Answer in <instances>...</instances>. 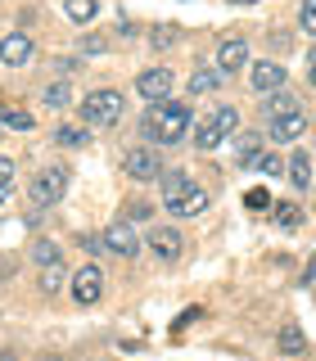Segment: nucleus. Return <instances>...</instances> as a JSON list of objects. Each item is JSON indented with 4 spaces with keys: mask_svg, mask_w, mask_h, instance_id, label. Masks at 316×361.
Listing matches in <instances>:
<instances>
[{
    "mask_svg": "<svg viewBox=\"0 0 316 361\" xmlns=\"http://www.w3.org/2000/svg\"><path fill=\"white\" fill-rule=\"evenodd\" d=\"M190 127V109L186 104H172V99H158V104H150V113H145V135L158 145H176L181 135H186Z\"/></svg>",
    "mask_w": 316,
    "mask_h": 361,
    "instance_id": "1",
    "label": "nucleus"
},
{
    "mask_svg": "<svg viewBox=\"0 0 316 361\" xmlns=\"http://www.w3.org/2000/svg\"><path fill=\"white\" fill-rule=\"evenodd\" d=\"M122 109H127L122 90H90V95L82 99V122L86 127H118Z\"/></svg>",
    "mask_w": 316,
    "mask_h": 361,
    "instance_id": "2",
    "label": "nucleus"
},
{
    "mask_svg": "<svg viewBox=\"0 0 316 361\" xmlns=\"http://www.w3.org/2000/svg\"><path fill=\"white\" fill-rule=\"evenodd\" d=\"M235 127H240V109H231V104H221L212 118H203L199 122V131H195V145L203 154L208 149H217V145L226 140V135H235Z\"/></svg>",
    "mask_w": 316,
    "mask_h": 361,
    "instance_id": "3",
    "label": "nucleus"
},
{
    "mask_svg": "<svg viewBox=\"0 0 316 361\" xmlns=\"http://www.w3.org/2000/svg\"><path fill=\"white\" fill-rule=\"evenodd\" d=\"M63 190H68V172H63V167H45V172L32 176L28 195H32V203H37V208H45V203H59Z\"/></svg>",
    "mask_w": 316,
    "mask_h": 361,
    "instance_id": "4",
    "label": "nucleus"
},
{
    "mask_svg": "<svg viewBox=\"0 0 316 361\" xmlns=\"http://www.w3.org/2000/svg\"><path fill=\"white\" fill-rule=\"evenodd\" d=\"M99 293H104V271H99L95 262H86L73 276V298L82 302V307H90V302H99Z\"/></svg>",
    "mask_w": 316,
    "mask_h": 361,
    "instance_id": "5",
    "label": "nucleus"
},
{
    "mask_svg": "<svg viewBox=\"0 0 316 361\" xmlns=\"http://www.w3.org/2000/svg\"><path fill=\"white\" fill-rule=\"evenodd\" d=\"M172 86H176V77H172V68H145L140 77H135V90H140L145 99H167L172 95Z\"/></svg>",
    "mask_w": 316,
    "mask_h": 361,
    "instance_id": "6",
    "label": "nucleus"
},
{
    "mask_svg": "<svg viewBox=\"0 0 316 361\" xmlns=\"http://www.w3.org/2000/svg\"><path fill=\"white\" fill-rule=\"evenodd\" d=\"M99 244H104L109 253H118V257H135V253H140V235L131 231V221H113Z\"/></svg>",
    "mask_w": 316,
    "mask_h": 361,
    "instance_id": "7",
    "label": "nucleus"
},
{
    "mask_svg": "<svg viewBox=\"0 0 316 361\" xmlns=\"http://www.w3.org/2000/svg\"><path fill=\"white\" fill-rule=\"evenodd\" d=\"M127 176L131 180H158L163 176V158H158V149H131L127 154Z\"/></svg>",
    "mask_w": 316,
    "mask_h": 361,
    "instance_id": "8",
    "label": "nucleus"
},
{
    "mask_svg": "<svg viewBox=\"0 0 316 361\" xmlns=\"http://www.w3.org/2000/svg\"><path fill=\"white\" fill-rule=\"evenodd\" d=\"M248 68V41L244 37H226L217 45V73H240Z\"/></svg>",
    "mask_w": 316,
    "mask_h": 361,
    "instance_id": "9",
    "label": "nucleus"
},
{
    "mask_svg": "<svg viewBox=\"0 0 316 361\" xmlns=\"http://www.w3.org/2000/svg\"><path fill=\"white\" fill-rule=\"evenodd\" d=\"M248 82H253V90L271 95V90H280V86H285V68H280L276 59H257L253 68H248Z\"/></svg>",
    "mask_w": 316,
    "mask_h": 361,
    "instance_id": "10",
    "label": "nucleus"
},
{
    "mask_svg": "<svg viewBox=\"0 0 316 361\" xmlns=\"http://www.w3.org/2000/svg\"><path fill=\"white\" fill-rule=\"evenodd\" d=\"M150 248L163 257V262H176L181 248H186V240H181V231H172V226H154V231H150Z\"/></svg>",
    "mask_w": 316,
    "mask_h": 361,
    "instance_id": "11",
    "label": "nucleus"
},
{
    "mask_svg": "<svg viewBox=\"0 0 316 361\" xmlns=\"http://www.w3.org/2000/svg\"><path fill=\"white\" fill-rule=\"evenodd\" d=\"M0 59H5L9 68H23L32 59V37L28 32H9V37L0 41Z\"/></svg>",
    "mask_w": 316,
    "mask_h": 361,
    "instance_id": "12",
    "label": "nucleus"
},
{
    "mask_svg": "<svg viewBox=\"0 0 316 361\" xmlns=\"http://www.w3.org/2000/svg\"><path fill=\"white\" fill-rule=\"evenodd\" d=\"M308 131V113H280V118H271V140H298V135Z\"/></svg>",
    "mask_w": 316,
    "mask_h": 361,
    "instance_id": "13",
    "label": "nucleus"
},
{
    "mask_svg": "<svg viewBox=\"0 0 316 361\" xmlns=\"http://www.w3.org/2000/svg\"><path fill=\"white\" fill-rule=\"evenodd\" d=\"M167 212H176V217H199V212H208V195L195 185L190 195H181L176 203H167Z\"/></svg>",
    "mask_w": 316,
    "mask_h": 361,
    "instance_id": "14",
    "label": "nucleus"
},
{
    "mask_svg": "<svg viewBox=\"0 0 316 361\" xmlns=\"http://www.w3.org/2000/svg\"><path fill=\"white\" fill-rule=\"evenodd\" d=\"M0 127H9V131H32V127H37V118H32L28 109H18V104H0Z\"/></svg>",
    "mask_w": 316,
    "mask_h": 361,
    "instance_id": "15",
    "label": "nucleus"
},
{
    "mask_svg": "<svg viewBox=\"0 0 316 361\" xmlns=\"http://www.w3.org/2000/svg\"><path fill=\"white\" fill-rule=\"evenodd\" d=\"M289 180L298 190H312V154L308 149H298V154L289 158Z\"/></svg>",
    "mask_w": 316,
    "mask_h": 361,
    "instance_id": "16",
    "label": "nucleus"
},
{
    "mask_svg": "<svg viewBox=\"0 0 316 361\" xmlns=\"http://www.w3.org/2000/svg\"><path fill=\"white\" fill-rule=\"evenodd\" d=\"M190 190H195L190 172H167V176H163V203H176L181 195H190Z\"/></svg>",
    "mask_w": 316,
    "mask_h": 361,
    "instance_id": "17",
    "label": "nucleus"
},
{
    "mask_svg": "<svg viewBox=\"0 0 316 361\" xmlns=\"http://www.w3.org/2000/svg\"><path fill=\"white\" fill-rule=\"evenodd\" d=\"M276 348H280L285 357H298L303 348H308V338H303V330L289 321V325H280V338H276Z\"/></svg>",
    "mask_w": 316,
    "mask_h": 361,
    "instance_id": "18",
    "label": "nucleus"
},
{
    "mask_svg": "<svg viewBox=\"0 0 316 361\" xmlns=\"http://www.w3.org/2000/svg\"><path fill=\"white\" fill-rule=\"evenodd\" d=\"M235 154H240V167H253L257 154H262V135H257V131H244L240 140H235Z\"/></svg>",
    "mask_w": 316,
    "mask_h": 361,
    "instance_id": "19",
    "label": "nucleus"
},
{
    "mask_svg": "<svg viewBox=\"0 0 316 361\" xmlns=\"http://www.w3.org/2000/svg\"><path fill=\"white\" fill-rule=\"evenodd\" d=\"M32 262H37V267H54V262H63L59 244H54V240H37V244H32Z\"/></svg>",
    "mask_w": 316,
    "mask_h": 361,
    "instance_id": "20",
    "label": "nucleus"
},
{
    "mask_svg": "<svg viewBox=\"0 0 316 361\" xmlns=\"http://www.w3.org/2000/svg\"><path fill=\"white\" fill-rule=\"evenodd\" d=\"M217 86H221L217 68H199V73L190 77V90H195V95H208V90H217Z\"/></svg>",
    "mask_w": 316,
    "mask_h": 361,
    "instance_id": "21",
    "label": "nucleus"
},
{
    "mask_svg": "<svg viewBox=\"0 0 316 361\" xmlns=\"http://www.w3.org/2000/svg\"><path fill=\"white\" fill-rule=\"evenodd\" d=\"M271 217L285 226V231H298V226H303V208H298V203H276V208H271Z\"/></svg>",
    "mask_w": 316,
    "mask_h": 361,
    "instance_id": "22",
    "label": "nucleus"
},
{
    "mask_svg": "<svg viewBox=\"0 0 316 361\" xmlns=\"http://www.w3.org/2000/svg\"><path fill=\"white\" fill-rule=\"evenodd\" d=\"M95 9H99V0H63V14L73 18V23H90V18H95Z\"/></svg>",
    "mask_w": 316,
    "mask_h": 361,
    "instance_id": "23",
    "label": "nucleus"
},
{
    "mask_svg": "<svg viewBox=\"0 0 316 361\" xmlns=\"http://www.w3.org/2000/svg\"><path fill=\"white\" fill-rule=\"evenodd\" d=\"M45 104H50V109H68V104H73L68 82H50V86H45Z\"/></svg>",
    "mask_w": 316,
    "mask_h": 361,
    "instance_id": "24",
    "label": "nucleus"
},
{
    "mask_svg": "<svg viewBox=\"0 0 316 361\" xmlns=\"http://www.w3.org/2000/svg\"><path fill=\"white\" fill-rule=\"evenodd\" d=\"M63 285V262H54V267H41V289L45 293H54Z\"/></svg>",
    "mask_w": 316,
    "mask_h": 361,
    "instance_id": "25",
    "label": "nucleus"
},
{
    "mask_svg": "<svg viewBox=\"0 0 316 361\" xmlns=\"http://www.w3.org/2000/svg\"><path fill=\"white\" fill-rule=\"evenodd\" d=\"M293 109H298V104H293L289 95H280V90H271V95H267V113H271V118H280V113H293Z\"/></svg>",
    "mask_w": 316,
    "mask_h": 361,
    "instance_id": "26",
    "label": "nucleus"
},
{
    "mask_svg": "<svg viewBox=\"0 0 316 361\" xmlns=\"http://www.w3.org/2000/svg\"><path fill=\"white\" fill-rule=\"evenodd\" d=\"M54 140L68 145V149H77V145H86V127H59V131H54Z\"/></svg>",
    "mask_w": 316,
    "mask_h": 361,
    "instance_id": "27",
    "label": "nucleus"
},
{
    "mask_svg": "<svg viewBox=\"0 0 316 361\" xmlns=\"http://www.w3.org/2000/svg\"><path fill=\"white\" fill-rule=\"evenodd\" d=\"M298 27L316 32V0H303V5H298Z\"/></svg>",
    "mask_w": 316,
    "mask_h": 361,
    "instance_id": "28",
    "label": "nucleus"
},
{
    "mask_svg": "<svg viewBox=\"0 0 316 361\" xmlns=\"http://www.w3.org/2000/svg\"><path fill=\"white\" fill-rule=\"evenodd\" d=\"M9 190H14V163L0 158V199H9Z\"/></svg>",
    "mask_w": 316,
    "mask_h": 361,
    "instance_id": "29",
    "label": "nucleus"
},
{
    "mask_svg": "<svg viewBox=\"0 0 316 361\" xmlns=\"http://www.w3.org/2000/svg\"><path fill=\"white\" fill-rule=\"evenodd\" d=\"M253 167H262L267 176H280V158H276V154H257V163H253Z\"/></svg>",
    "mask_w": 316,
    "mask_h": 361,
    "instance_id": "30",
    "label": "nucleus"
},
{
    "mask_svg": "<svg viewBox=\"0 0 316 361\" xmlns=\"http://www.w3.org/2000/svg\"><path fill=\"white\" fill-rule=\"evenodd\" d=\"M172 37H176V27H154V45H158V50L172 45Z\"/></svg>",
    "mask_w": 316,
    "mask_h": 361,
    "instance_id": "31",
    "label": "nucleus"
},
{
    "mask_svg": "<svg viewBox=\"0 0 316 361\" xmlns=\"http://www.w3.org/2000/svg\"><path fill=\"white\" fill-rule=\"evenodd\" d=\"M267 203H271L267 190H248V208H267Z\"/></svg>",
    "mask_w": 316,
    "mask_h": 361,
    "instance_id": "32",
    "label": "nucleus"
},
{
    "mask_svg": "<svg viewBox=\"0 0 316 361\" xmlns=\"http://www.w3.org/2000/svg\"><path fill=\"white\" fill-rule=\"evenodd\" d=\"M303 285H316V257L308 262V271H303Z\"/></svg>",
    "mask_w": 316,
    "mask_h": 361,
    "instance_id": "33",
    "label": "nucleus"
},
{
    "mask_svg": "<svg viewBox=\"0 0 316 361\" xmlns=\"http://www.w3.org/2000/svg\"><path fill=\"white\" fill-rule=\"evenodd\" d=\"M308 82H312V90H316V54H312V68H308Z\"/></svg>",
    "mask_w": 316,
    "mask_h": 361,
    "instance_id": "34",
    "label": "nucleus"
},
{
    "mask_svg": "<svg viewBox=\"0 0 316 361\" xmlns=\"http://www.w3.org/2000/svg\"><path fill=\"white\" fill-rule=\"evenodd\" d=\"M231 5H257V0H231Z\"/></svg>",
    "mask_w": 316,
    "mask_h": 361,
    "instance_id": "35",
    "label": "nucleus"
}]
</instances>
